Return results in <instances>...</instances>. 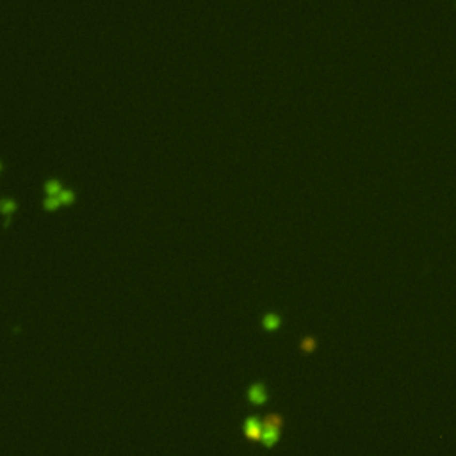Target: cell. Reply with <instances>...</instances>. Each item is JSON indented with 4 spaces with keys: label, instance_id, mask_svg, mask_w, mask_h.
<instances>
[{
    "label": "cell",
    "instance_id": "obj_1",
    "mask_svg": "<svg viewBox=\"0 0 456 456\" xmlns=\"http://www.w3.org/2000/svg\"><path fill=\"white\" fill-rule=\"evenodd\" d=\"M246 399L253 407H264L266 403L269 401V392H267L264 381H253L252 385H248Z\"/></svg>",
    "mask_w": 456,
    "mask_h": 456
},
{
    "label": "cell",
    "instance_id": "obj_2",
    "mask_svg": "<svg viewBox=\"0 0 456 456\" xmlns=\"http://www.w3.org/2000/svg\"><path fill=\"white\" fill-rule=\"evenodd\" d=\"M262 431H264V426H262V421H260V419H257V417L244 419V423H242V433H244L246 440H250V442H260Z\"/></svg>",
    "mask_w": 456,
    "mask_h": 456
},
{
    "label": "cell",
    "instance_id": "obj_3",
    "mask_svg": "<svg viewBox=\"0 0 456 456\" xmlns=\"http://www.w3.org/2000/svg\"><path fill=\"white\" fill-rule=\"evenodd\" d=\"M282 324H283V317L275 310H269L260 317V326L264 328V331H269V333L280 330Z\"/></svg>",
    "mask_w": 456,
    "mask_h": 456
},
{
    "label": "cell",
    "instance_id": "obj_4",
    "mask_svg": "<svg viewBox=\"0 0 456 456\" xmlns=\"http://www.w3.org/2000/svg\"><path fill=\"white\" fill-rule=\"evenodd\" d=\"M18 209V204L16 200L11 198V196H2L0 198V214L6 216V221H4V226H9V223H11V216L16 212Z\"/></svg>",
    "mask_w": 456,
    "mask_h": 456
},
{
    "label": "cell",
    "instance_id": "obj_5",
    "mask_svg": "<svg viewBox=\"0 0 456 456\" xmlns=\"http://www.w3.org/2000/svg\"><path fill=\"white\" fill-rule=\"evenodd\" d=\"M280 437H282V429L264 428V431H262V439H260V444L264 445V447H267V449H271V447H275V445L280 442Z\"/></svg>",
    "mask_w": 456,
    "mask_h": 456
},
{
    "label": "cell",
    "instance_id": "obj_6",
    "mask_svg": "<svg viewBox=\"0 0 456 456\" xmlns=\"http://www.w3.org/2000/svg\"><path fill=\"white\" fill-rule=\"evenodd\" d=\"M285 424V419L282 413H267L264 419H262V426L264 428H273V429H282Z\"/></svg>",
    "mask_w": 456,
    "mask_h": 456
},
{
    "label": "cell",
    "instance_id": "obj_7",
    "mask_svg": "<svg viewBox=\"0 0 456 456\" xmlns=\"http://www.w3.org/2000/svg\"><path fill=\"white\" fill-rule=\"evenodd\" d=\"M43 189H45V192H47V196H55V194H59L64 187H63V180H61V178H48V180H45Z\"/></svg>",
    "mask_w": 456,
    "mask_h": 456
},
{
    "label": "cell",
    "instance_id": "obj_8",
    "mask_svg": "<svg viewBox=\"0 0 456 456\" xmlns=\"http://www.w3.org/2000/svg\"><path fill=\"white\" fill-rule=\"evenodd\" d=\"M298 346L303 353H314L317 349V337L315 335H303L298 342Z\"/></svg>",
    "mask_w": 456,
    "mask_h": 456
},
{
    "label": "cell",
    "instance_id": "obj_9",
    "mask_svg": "<svg viewBox=\"0 0 456 456\" xmlns=\"http://www.w3.org/2000/svg\"><path fill=\"white\" fill-rule=\"evenodd\" d=\"M57 198H59L61 205H72L75 200H77V192L73 191V189H63V191L57 194Z\"/></svg>",
    "mask_w": 456,
    "mask_h": 456
},
{
    "label": "cell",
    "instance_id": "obj_10",
    "mask_svg": "<svg viewBox=\"0 0 456 456\" xmlns=\"http://www.w3.org/2000/svg\"><path fill=\"white\" fill-rule=\"evenodd\" d=\"M2 168H4V164H2V160H0V171H2Z\"/></svg>",
    "mask_w": 456,
    "mask_h": 456
}]
</instances>
